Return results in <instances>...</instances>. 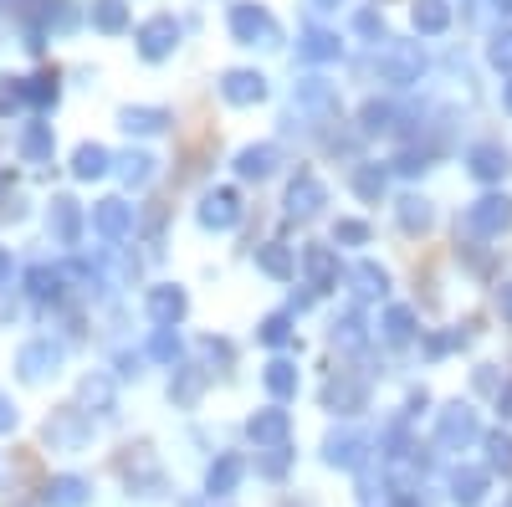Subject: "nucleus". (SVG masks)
I'll return each mask as SVG.
<instances>
[{"instance_id": "4468645a", "label": "nucleus", "mask_w": 512, "mask_h": 507, "mask_svg": "<svg viewBox=\"0 0 512 507\" xmlns=\"http://www.w3.org/2000/svg\"><path fill=\"white\" fill-rule=\"evenodd\" d=\"M277 164H282V149H277L272 139H262V144H241V149H236V159H231L236 180H246V185L272 180V175H277Z\"/></svg>"}, {"instance_id": "a211bd4d", "label": "nucleus", "mask_w": 512, "mask_h": 507, "mask_svg": "<svg viewBox=\"0 0 512 507\" xmlns=\"http://www.w3.org/2000/svg\"><path fill=\"white\" fill-rule=\"evenodd\" d=\"M82 221H88V216H82V205L72 195H57L52 210H47V231H52L57 246H77L82 241Z\"/></svg>"}, {"instance_id": "412c9836", "label": "nucleus", "mask_w": 512, "mask_h": 507, "mask_svg": "<svg viewBox=\"0 0 512 507\" xmlns=\"http://www.w3.org/2000/svg\"><path fill=\"white\" fill-rule=\"evenodd\" d=\"M169 123H175V113H169V108H149V103L118 108V129L123 134H164Z\"/></svg>"}, {"instance_id": "f03ea898", "label": "nucleus", "mask_w": 512, "mask_h": 507, "mask_svg": "<svg viewBox=\"0 0 512 507\" xmlns=\"http://www.w3.org/2000/svg\"><path fill=\"white\" fill-rule=\"evenodd\" d=\"M226 31H231L236 47H277L282 41V26H277V16L262 6V0H231Z\"/></svg>"}, {"instance_id": "13d9d810", "label": "nucleus", "mask_w": 512, "mask_h": 507, "mask_svg": "<svg viewBox=\"0 0 512 507\" xmlns=\"http://www.w3.org/2000/svg\"><path fill=\"white\" fill-rule=\"evenodd\" d=\"M313 6H323V11H333V6H344V0H313Z\"/></svg>"}, {"instance_id": "0eeeda50", "label": "nucleus", "mask_w": 512, "mask_h": 507, "mask_svg": "<svg viewBox=\"0 0 512 507\" xmlns=\"http://www.w3.org/2000/svg\"><path fill=\"white\" fill-rule=\"evenodd\" d=\"M297 272H303V282H308L313 292H333L338 282H344L338 246H333V241H308L303 251H297Z\"/></svg>"}, {"instance_id": "ddd939ff", "label": "nucleus", "mask_w": 512, "mask_h": 507, "mask_svg": "<svg viewBox=\"0 0 512 507\" xmlns=\"http://www.w3.org/2000/svg\"><path fill=\"white\" fill-rule=\"evenodd\" d=\"M267 93H272V82L256 72V67H231V72H221V98H226L231 108H256V103H267Z\"/></svg>"}, {"instance_id": "39448f33", "label": "nucleus", "mask_w": 512, "mask_h": 507, "mask_svg": "<svg viewBox=\"0 0 512 507\" xmlns=\"http://www.w3.org/2000/svg\"><path fill=\"white\" fill-rule=\"evenodd\" d=\"M180 36H185V26L169 16V11H159V16L139 21V31H134V52H139L144 62H169V57L180 52Z\"/></svg>"}, {"instance_id": "5fc2aeb1", "label": "nucleus", "mask_w": 512, "mask_h": 507, "mask_svg": "<svg viewBox=\"0 0 512 507\" xmlns=\"http://www.w3.org/2000/svg\"><path fill=\"white\" fill-rule=\"evenodd\" d=\"M6 426H16V405L0 395V431H6Z\"/></svg>"}, {"instance_id": "ea45409f", "label": "nucleus", "mask_w": 512, "mask_h": 507, "mask_svg": "<svg viewBox=\"0 0 512 507\" xmlns=\"http://www.w3.org/2000/svg\"><path fill=\"white\" fill-rule=\"evenodd\" d=\"M431 149H425V144H405L395 159H390V169H395V175H405V180H420L425 175V169H431Z\"/></svg>"}, {"instance_id": "4be33fe9", "label": "nucleus", "mask_w": 512, "mask_h": 507, "mask_svg": "<svg viewBox=\"0 0 512 507\" xmlns=\"http://www.w3.org/2000/svg\"><path fill=\"white\" fill-rule=\"evenodd\" d=\"M323 461H328V467H344V472L364 467V436H359V431H328Z\"/></svg>"}, {"instance_id": "8fccbe9b", "label": "nucleus", "mask_w": 512, "mask_h": 507, "mask_svg": "<svg viewBox=\"0 0 512 507\" xmlns=\"http://www.w3.org/2000/svg\"><path fill=\"white\" fill-rule=\"evenodd\" d=\"M282 472H287V446L267 451V461H262V477H282Z\"/></svg>"}, {"instance_id": "c756f323", "label": "nucleus", "mask_w": 512, "mask_h": 507, "mask_svg": "<svg viewBox=\"0 0 512 507\" xmlns=\"http://www.w3.org/2000/svg\"><path fill=\"white\" fill-rule=\"evenodd\" d=\"M241 477H246V461L226 451V456L210 461V472H205V492H210V497H231V492L241 487Z\"/></svg>"}, {"instance_id": "2eb2a0df", "label": "nucleus", "mask_w": 512, "mask_h": 507, "mask_svg": "<svg viewBox=\"0 0 512 507\" xmlns=\"http://www.w3.org/2000/svg\"><path fill=\"white\" fill-rule=\"evenodd\" d=\"M88 221H93V231H98L103 241H123V236H134V226H139V216H134V205H128V200H118V195L98 200Z\"/></svg>"}, {"instance_id": "a19ab883", "label": "nucleus", "mask_w": 512, "mask_h": 507, "mask_svg": "<svg viewBox=\"0 0 512 507\" xmlns=\"http://www.w3.org/2000/svg\"><path fill=\"white\" fill-rule=\"evenodd\" d=\"M369 221H359V216H338L333 221V246H344V251H359V246H369Z\"/></svg>"}, {"instance_id": "9b49d317", "label": "nucleus", "mask_w": 512, "mask_h": 507, "mask_svg": "<svg viewBox=\"0 0 512 507\" xmlns=\"http://www.w3.org/2000/svg\"><path fill=\"white\" fill-rule=\"evenodd\" d=\"M436 441H441L446 451H466L472 441H482L477 410H472V405H461V400H451V405L436 415Z\"/></svg>"}, {"instance_id": "052dcab7", "label": "nucleus", "mask_w": 512, "mask_h": 507, "mask_svg": "<svg viewBox=\"0 0 512 507\" xmlns=\"http://www.w3.org/2000/svg\"><path fill=\"white\" fill-rule=\"evenodd\" d=\"M0 185H6V169H0Z\"/></svg>"}, {"instance_id": "2f4dec72", "label": "nucleus", "mask_w": 512, "mask_h": 507, "mask_svg": "<svg viewBox=\"0 0 512 507\" xmlns=\"http://www.w3.org/2000/svg\"><path fill=\"white\" fill-rule=\"evenodd\" d=\"M103 175H113V154L103 149V144H77L72 149V180H103Z\"/></svg>"}, {"instance_id": "5701e85b", "label": "nucleus", "mask_w": 512, "mask_h": 507, "mask_svg": "<svg viewBox=\"0 0 512 507\" xmlns=\"http://www.w3.org/2000/svg\"><path fill=\"white\" fill-rule=\"evenodd\" d=\"M487 487H492V472L487 467H456L451 472V502L456 507H482Z\"/></svg>"}, {"instance_id": "473e14b6", "label": "nucleus", "mask_w": 512, "mask_h": 507, "mask_svg": "<svg viewBox=\"0 0 512 507\" xmlns=\"http://www.w3.org/2000/svg\"><path fill=\"white\" fill-rule=\"evenodd\" d=\"M323 405L338 410V415H354V410H364V385H359V379H349V374H333L328 385H323Z\"/></svg>"}, {"instance_id": "f3484780", "label": "nucleus", "mask_w": 512, "mask_h": 507, "mask_svg": "<svg viewBox=\"0 0 512 507\" xmlns=\"http://www.w3.org/2000/svg\"><path fill=\"white\" fill-rule=\"evenodd\" d=\"M16 369H21V379H47V374H57L62 369V344L57 338H31V344L21 349V359H16Z\"/></svg>"}, {"instance_id": "864d4df0", "label": "nucleus", "mask_w": 512, "mask_h": 507, "mask_svg": "<svg viewBox=\"0 0 512 507\" xmlns=\"http://www.w3.org/2000/svg\"><path fill=\"white\" fill-rule=\"evenodd\" d=\"M477 390H502V385H497V374H492V364L477 369Z\"/></svg>"}, {"instance_id": "a878e982", "label": "nucleus", "mask_w": 512, "mask_h": 507, "mask_svg": "<svg viewBox=\"0 0 512 507\" xmlns=\"http://www.w3.org/2000/svg\"><path fill=\"white\" fill-rule=\"evenodd\" d=\"M390 175H395L390 164H354L349 185H354V195H359L364 205H379L384 195H390Z\"/></svg>"}, {"instance_id": "49530a36", "label": "nucleus", "mask_w": 512, "mask_h": 507, "mask_svg": "<svg viewBox=\"0 0 512 507\" xmlns=\"http://www.w3.org/2000/svg\"><path fill=\"white\" fill-rule=\"evenodd\" d=\"M487 467L502 472V477H512V436H502V431L487 436Z\"/></svg>"}, {"instance_id": "20e7f679", "label": "nucleus", "mask_w": 512, "mask_h": 507, "mask_svg": "<svg viewBox=\"0 0 512 507\" xmlns=\"http://www.w3.org/2000/svg\"><path fill=\"white\" fill-rule=\"evenodd\" d=\"M292 103H297V113L313 118V123H338V113H344V103H338V82H328L318 72L292 82Z\"/></svg>"}, {"instance_id": "6ab92c4d", "label": "nucleus", "mask_w": 512, "mask_h": 507, "mask_svg": "<svg viewBox=\"0 0 512 507\" xmlns=\"http://www.w3.org/2000/svg\"><path fill=\"white\" fill-rule=\"evenodd\" d=\"M349 292L359 303H379V298H390V272H384L374 257H359L354 272H349Z\"/></svg>"}, {"instance_id": "f8f14e48", "label": "nucleus", "mask_w": 512, "mask_h": 507, "mask_svg": "<svg viewBox=\"0 0 512 507\" xmlns=\"http://www.w3.org/2000/svg\"><path fill=\"white\" fill-rule=\"evenodd\" d=\"M246 436H251V446L256 451H277V446H287L292 441V415L272 400V405H262L251 420H246Z\"/></svg>"}, {"instance_id": "6e6552de", "label": "nucleus", "mask_w": 512, "mask_h": 507, "mask_svg": "<svg viewBox=\"0 0 512 507\" xmlns=\"http://www.w3.org/2000/svg\"><path fill=\"white\" fill-rule=\"evenodd\" d=\"M195 221H200V231H210V236L236 231V226H241V195H236L231 185H210V190L200 195V205H195Z\"/></svg>"}, {"instance_id": "c9c22d12", "label": "nucleus", "mask_w": 512, "mask_h": 507, "mask_svg": "<svg viewBox=\"0 0 512 507\" xmlns=\"http://www.w3.org/2000/svg\"><path fill=\"white\" fill-rule=\"evenodd\" d=\"M52 149H57V134H52V123H26L21 129V159L26 164H52Z\"/></svg>"}, {"instance_id": "bf43d9fd", "label": "nucleus", "mask_w": 512, "mask_h": 507, "mask_svg": "<svg viewBox=\"0 0 512 507\" xmlns=\"http://www.w3.org/2000/svg\"><path fill=\"white\" fill-rule=\"evenodd\" d=\"M502 507H512V492H502Z\"/></svg>"}, {"instance_id": "aec40b11", "label": "nucleus", "mask_w": 512, "mask_h": 507, "mask_svg": "<svg viewBox=\"0 0 512 507\" xmlns=\"http://www.w3.org/2000/svg\"><path fill=\"white\" fill-rule=\"evenodd\" d=\"M26 292L36 303H62L67 298V267H52V262L26 267Z\"/></svg>"}, {"instance_id": "72a5a7b5", "label": "nucleus", "mask_w": 512, "mask_h": 507, "mask_svg": "<svg viewBox=\"0 0 512 507\" xmlns=\"http://www.w3.org/2000/svg\"><path fill=\"white\" fill-rule=\"evenodd\" d=\"M154 164H159V159H154L149 149H128V154H118V159H113L118 180H123L128 190H144V185L154 180Z\"/></svg>"}, {"instance_id": "9d476101", "label": "nucleus", "mask_w": 512, "mask_h": 507, "mask_svg": "<svg viewBox=\"0 0 512 507\" xmlns=\"http://www.w3.org/2000/svg\"><path fill=\"white\" fill-rule=\"evenodd\" d=\"M144 313H149L154 328H180L185 313H190V292L180 282H154L144 292Z\"/></svg>"}, {"instance_id": "7c9ffc66", "label": "nucleus", "mask_w": 512, "mask_h": 507, "mask_svg": "<svg viewBox=\"0 0 512 507\" xmlns=\"http://www.w3.org/2000/svg\"><path fill=\"white\" fill-rule=\"evenodd\" d=\"M379 338L390 349H405L410 338H415V308H405V303H390L379 313Z\"/></svg>"}, {"instance_id": "1a4fd4ad", "label": "nucleus", "mask_w": 512, "mask_h": 507, "mask_svg": "<svg viewBox=\"0 0 512 507\" xmlns=\"http://www.w3.org/2000/svg\"><path fill=\"white\" fill-rule=\"evenodd\" d=\"M466 175H472L477 185H502L507 180V169H512V154L502 139H477V144H466Z\"/></svg>"}, {"instance_id": "c03bdc74", "label": "nucleus", "mask_w": 512, "mask_h": 507, "mask_svg": "<svg viewBox=\"0 0 512 507\" xmlns=\"http://www.w3.org/2000/svg\"><path fill=\"white\" fill-rule=\"evenodd\" d=\"M149 354H154L159 364H175V359L185 354L180 333H175V328H154V338H149Z\"/></svg>"}, {"instance_id": "37998d69", "label": "nucleus", "mask_w": 512, "mask_h": 507, "mask_svg": "<svg viewBox=\"0 0 512 507\" xmlns=\"http://www.w3.org/2000/svg\"><path fill=\"white\" fill-rule=\"evenodd\" d=\"M26 82H31V108H57V98H62L57 72H36V77H26Z\"/></svg>"}, {"instance_id": "dca6fc26", "label": "nucleus", "mask_w": 512, "mask_h": 507, "mask_svg": "<svg viewBox=\"0 0 512 507\" xmlns=\"http://www.w3.org/2000/svg\"><path fill=\"white\" fill-rule=\"evenodd\" d=\"M297 57H303L308 67H333L338 57H344V41H338V31H328V26H303L297 31Z\"/></svg>"}, {"instance_id": "7ed1b4c3", "label": "nucleus", "mask_w": 512, "mask_h": 507, "mask_svg": "<svg viewBox=\"0 0 512 507\" xmlns=\"http://www.w3.org/2000/svg\"><path fill=\"white\" fill-rule=\"evenodd\" d=\"M461 226H466V236H477V241L507 236V231H512V195H502V190L477 195L472 205L461 210Z\"/></svg>"}, {"instance_id": "3c124183", "label": "nucleus", "mask_w": 512, "mask_h": 507, "mask_svg": "<svg viewBox=\"0 0 512 507\" xmlns=\"http://www.w3.org/2000/svg\"><path fill=\"white\" fill-rule=\"evenodd\" d=\"M497 308H502V323L512 328V282H502V287H497Z\"/></svg>"}, {"instance_id": "c85d7f7f", "label": "nucleus", "mask_w": 512, "mask_h": 507, "mask_svg": "<svg viewBox=\"0 0 512 507\" xmlns=\"http://www.w3.org/2000/svg\"><path fill=\"white\" fill-rule=\"evenodd\" d=\"M262 385H267V395L277 400V405H287V400H297V385H303V374H297V364L292 359H272L267 369H262Z\"/></svg>"}, {"instance_id": "4c0bfd02", "label": "nucleus", "mask_w": 512, "mask_h": 507, "mask_svg": "<svg viewBox=\"0 0 512 507\" xmlns=\"http://www.w3.org/2000/svg\"><path fill=\"white\" fill-rule=\"evenodd\" d=\"M292 323H297V313H287V308L267 313L262 323H256V344L262 349H287L292 344Z\"/></svg>"}, {"instance_id": "e433bc0d", "label": "nucleus", "mask_w": 512, "mask_h": 507, "mask_svg": "<svg viewBox=\"0 0 512 507\" xmlns=\"http://www.w3.org/2000/svg\"><path fill=\"white\" fill-rule=\"evenodd\" d=\"M328 344H333V349H364V344H369L364 313H359V308L338 313V318H333V328H328Z\"/></svg>"}, {"instance_id": "58836bf2", "label": "nucleus", "mask_w": 512, "mask_h": 507, "mask_svg": "<svg viewBox=\"0 0 512 507\" xmlns=\"http://www.w3.org/2000/svg\"><path fill=\"white\" fill-rule=\"evenodd\" d=\"M487 67L512 77V21H502L492 36H487Z\"/></svg>"}, {"instance_id": "09e8293b", "label": "nucleus", "mask_w": 512, "mask_h": 507, "mask_svg": "<svg viewBox=\"0 0 512 507\" xmlns=\"http://www.w3.org/2000/svg\"><path fill=\"white\" fill-rule=\"evenodd\" d=\"M82 400H88V405H98L103 415L113 410V385H108V379L98 374V379H82Z\"/></svg>"}, {"instance_id": "cd10ccee", "label": "nucleus", "mask_w": 512, "mask_h": 507, "mask_svg": "<svg viewBox=\"0 0 512 507\" xmlns=\"http://www.w3.org/2000/svg\"><path fill=\"white\" fill-rule=\"evenodd\" d=\"M256 272L272 277V282H297V257H292V246H282V241L256 246Z\"/></svg>"}, {"instance_id": "603ef678", "label": "nucleus", "mask_w": 512, "mask_h": 507, "mask_svg": "<svg viewBox=\"0 0 512 507\" xmlns=\"http://www.w3.org/2000/svg\"><path fill=\"white\" fill-rule=\"evenodd\" d=\"M497 415H502V420H512V379L497 390Z\"/></svg>"}, {"instance_id": "423d86ee", "label": "nucleus", "mask_w": 512, "mask_h": 507, "mask_svg": "<svg viewBox=\"0 0 512 507\" xmlns=\"http://www.w3.org/2000/svg\"><path fill=\"white\" fill-rule=\"evenodd\" d=\"M328 210V185L313 175V169H297L287 180V195H282V216L287 221H318Z\"/></svg>"}, {"instance_id": "6e6d98bb", "label": "nucleus", "mask_w": 512, "mask_h": 507, "mask_svg": "<svg viewBox=\"0 0 512 507\" xmlns=\"http://www.w3.org/2000/svg\"><path fill=\"white\" fill-rule=\"evenodd\" d=\"M11 272H16V262H11V251H0V287L11 282Z\"/></svg>"}, {"instance_id": "4d7b16f0", "label": "nucleus", "mask_w": 512, "mask_h": 507, "mask_svg": "<svg viewBox=\"0 0 512 507\" xmlns=\"http://www.w3.org/2000/svg\"><path fill=\"white\" fill-rule=\"evenodd\" d=\"M497 98H502V113L512 118V77H502V93H497Z\"/></svg>"}, {"instance_id": "79ce46f5", "label": "nucleus", "mask_w": 512, "mask_h": 507, "mask_svg": "<svg viewBox=\"0 0 512 507\" xmlns=\"http://www.w3.org/2000/svg\"><path fill=\"white\" fill-rule=\"evenodd\" d=\"M354 36L369 41V47H379V41H390V26H384V11L379 6H364L354 11Z\"/></svg>"}, {"instance_id": "393cba45", "label": "nucleus", "mask_w": 512, "mask_h": 507, "mask_svg": "<svg viewBox=\"0 0 512 507\" xmlns=\"http://www.w3.org/2000/svg\"><path fill=\"white\" fill-rule=\"evenodd\" d=\"M451 0H410V26L420 36H446L451 31Z\"/></svg>"}, {"instance_id": "b1692460", "label": "nucleus", "mask_w": 512, "mask_h": 507, "mask_svg": "<svg viewBox=\"0 0 512 507\" xmlns=\"http://www.w3.org/2000/svg\"><path fill=\"white\" fill-rule=\"evenodd\" d=\"M395 129H400V108L390 98H369L359 108V134L364 139H384V134H395Z\"/></svg>"}, {"instance_id": "a18cd8bd", "label": "nucleus", "mask_w": 512, "mask_h": 507, "mask_svg": "<svg viewBox=\"0 0 512 507\" xmlns=\"http://www.w3.org/2000/svg\"><path fill=\"white\" fill-rule=\"evenodd\" d=\"M47 497H52V507H82V502H88V487H82L77 477H57L47 487Z\"/></svg>"}, {"instance_id": "bb28decb", "label": "nucleus", "mask_w": 512, "mask_h": 507, "mask_svg": "<svg viewBox=\"0 0 512 507\" xmlns=\"http://www.w3.org/2000/svg\"><path fill=\"white\" fill-rule=\"evenodd\" d=\"M395 221H400L405 236H425V231L436 226V205L425 200V195H400L395 200Z\"/></svg>"}, {"instance_id": "f257e3e1", "label": "nucleus", "mask_w": 512, "mask_h": 507, "mask_svg": "<svg viewBox=\"0 0 512 507\" xmlns=\"http://www.w3.org/2000/svg\"><path fill=\"white\" fill-rule=\"evenodd\" d=\"M425 67H431V57H425L420 41H395L390 36V41H379V47H374V82H384V88H395V93L420 88Z\"/></svg>"}, {"instance_id": "de8ad7c7", "label": "nucleus", "mask_w": 512, "mask_h": 507, "mask_svg": "<svg viewBox=\"0 0 512 507\" xmlns=\"http://www.w3.org/2000/svg\"><path fill=\"white\" fill-rule=\"evenodd\" d=\"M26 103H31V82L26 77H0V113L26 108Z\"/></svg>"}, {"instance_id": "f704fd0d", "label": "nucleus", "mask_w": 512, "mask_h": 507, "mask_svg": "<svg viewBox=\"0 0 512 507\" xmlns=\"http://www.w3.org/2000/svg\"><path fill=\"white\" fill-rule=\"evenodd\" d=\"M88 21H93V31H103V36H123V31H134V16H128V0H93Z\"/></svg>"}]
</instances>
